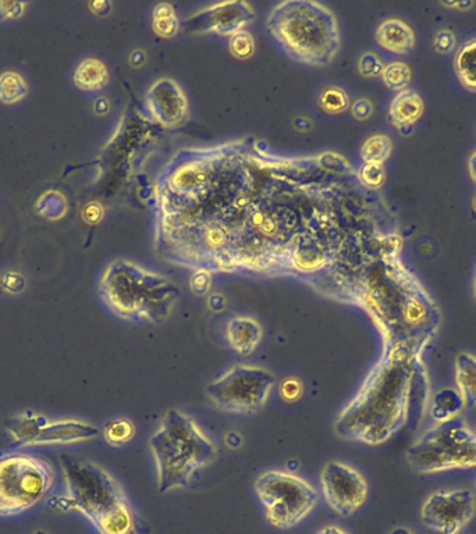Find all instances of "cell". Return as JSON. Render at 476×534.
<instances>
[{
    "label": "cell",
    "instance_id": "16",
    "mask_svg": "<svg viewBox=\"0 0 476 534\" xmlns=\"http://www.w3.org/2000/svg\"><path fill=\"white\" fill-rule=\"evenodd\" d=\"M376 42L380 48L394 55H408L417 44L415 32L406 21L400 19L383 20L376 28Z\"/></svg>",
    "mask_w": 476,
    "mask_h": 534
},
{
    "label": "cell",
    "instance_id": "24",
    "mask_svg": "<svg viewBox=\"0 0 476 534\" xmlns=\"http://www.w3.org/2000/svg\"><path fill=\"white\" fill-rule=\"evenodd\" d=\"M393 152V141L389 135L374 134L362 144L361 159L364 163L385 165Z\"/></svg>",
    "mask_w": 476,
    "mask_h": 534
},
{
    "label": "cell",
    "instance_id": "15",
    "mask_svg": "<svg viewBox=\"0 0 476 534\" xmlns=\"http://www.w3.org/2000/svg\"><path fill=\"white\" fill-rule=\"evenodd\" d=\"M225 336L230 350L241 358H247L261 345L264 329L257 319L238 315L227 320Z\"/></svg>",
    "mask_w": 476,
    "mask_h": 534
},
{
    "label": "cell",
    "instance_id": "18",
    "mask_svg": "<svg viewBox=\"0 0 476 534\" xmlns=\"http://www.w3.org/2000/svg\"><path fill=\"white\" fill-rule=\"evenodd\" d=\"M429 412L435 425L457 419L464 411L465 402L457 388H442L432 395Z\"/></svg>",
    "mask_w": 476,
    "mask_h": 534
},
{
    "label": "cell",
    "instance_id": "35",
    "mask_svg": "<svg viewBox=\"0 0 476 534\" xmlns=\"http://www.w3.org/2000/svg\"><path fill=\"white\" fill-rule=\"evenodd\" d=\"M350 110L355 120L367 121L374 115L375 106L368 98H360L351 103Z\"/></svg>",
    "mask_w": 476,
    "mask_h": 534
},
{
    "label": "cell",
    "instance_id": "2",
    "mask_svg": "<svg viewBox=\"0 0 476 534\" xmlns=\"http://www.w3.org/2000/svg\"><path fill=\"white\" fill-rule=\"evenodd\" d=\"M66 494L58 498L62 511L83 514L99 534H147L123 487L108 471L88 459L63 455Z\"/></svg>",
    "mask_w": 476,
    "mask_h": 534
},
{
    "label": "cell",
    "instance_id": "37",
    "mask_svg": "<svg viewBox=\"0 0 476 534\" xmlns=\"http://www.w3.org/2000/svg\"><path fill=\"white\" fill-rule=\"evenodd\" d=\"M27 3L0 2V20L19 17L26 9Z\"/></svg>",
    "mask_w": 476,
    "mask_h": 534
},
{
    "label": "cell",
    "instance_id": "1",
    "mask_svg": "<svg viewBox=\"0 0 476 534\" xmlns=\"http://www.w3.org/2000/svg\"><path fill=\"white\" fill-rule=\"evenodd\" d=\"M425 352L412 344H383L378 362L337 415V436L378 447L401 432L412 416L424 418L432 397Z\"/></svg>",
    "mask_w": 476,
    "mask_h": 534
},
{
    "label": "cell",
    "instance_id": "3",
    "mask_svg": "<svg viewBox=\"0 0 476 534\" xmlns=\"http://www.w3.org/2000/svg\"><path fill=\"white\" fill-rule=\"evenodd\" d=\"M148 445L155 464L156 489L161 494L186 489L219 455L218 445L197 420L177 408L162 415Z\"/></svg>",
    "mask_w": 476,
    "mask_h": 534
},
{
    "label": "cell",
    "instance_id": "19",
    "mask_svg": "<svg viewBox=\"0 0 476 534\" xmlns=\"http://www.w3.org/2000/svg\"><path fill=\"white\" fill-rule=\"evenodd\" d=\"M456 388L465 402V407L476 408V355L461 352L457 355Z\"/></svg>",
    "mask_w": 476,
    "mask_h": 534
},
{
    "label": "cell",
    "instance_id": "47",
    "mask_svg": "<svg viewBox=\"0 0 476 534\" xmlns=\"http://www.w3.org/2000/svg\"><path fill=\"white\" fill-rule=\"evenodd\" d=\"M3 294V288H2V284H0V295Z\"/></svg>",
    "mask_w": 476,
    "mask_h": 534
},
{
    "label": "cell",
    "instance_id": "7",
    "mask_svg": "<svg viewBox=\"0 0 476 534\" xmlns=\"http://www.w3.org/2000/svg\"><path fill=\"white\" fill-rule=\"evenodd\" d=\"M255 494L273 528H294L318 505V491L304 477L284 471H266L254 483Z\"/></svg>",
    "mask_w": 476,
    "mask_h": 534
},
{
    "label": "cell",
    "instance_id": "6",
    "mask_svg": "<svg viewBox=\"0 0 476 534\" xmlns=\"http://www.w3.org/2000/svg\"><path fill=\"white\" fill-rule=\"evenodd\" d=\"M407 461L422 475L476 468V432L458 418L433 425L408 448Z\"/></svg>",
    "mask_w": 476,
    "mask_h": 534
},
{
    "label": "cell",
    "instance_id": "34",
    "mask_svg": "<svg viewBox=\"0 0 476 534\" xmlns=\"http://www.w3.org/2000/svg\"><path fill=\"white\" fill-rule=\"evenodd\" d=\"M191 290L197 295H205L212 286V273L208 270H194L190 281Z\"/></svg>",
    "mask_w": 476,
    "mask_h": 534
},
{
    "label": "cell",
    "instance_id": "43",
    "mask_svg": "<svg viewBox=\"0 0 476 534\" xmlns=\"http://www.w3.org/2000/svg\"><path fill=\"white\" fill-rule=\"evenodd\" d=\"M315 534H350L347 532V530H344L343 528H340V526L337 525H328L323 526L321 530H318Z\"/></svg>",
    "mask_w": 476,
    "mask_h": 534
},
{
    "label": "cell",
    "instance_id": "28",
    "mask_svg": "<svg viewBox=\"0 0 476 534\" xmlns=\"http://www.w3.org/2000/svg\"><path fill=\"white\" fill-rule=\"evenodd\" d=\"M319 106L329 115H340L350 108V98L344 89L328 87L323 89L319 95Z\"/></svg>",
    "mask_w": 476,
    "mask_h": 534
},
{
    "label": "cell",
    "instance_id": "26",
    "mask_svg": "<svg viewBox=\"0 0 476 534\" xmlns=\"http://www.w3.org/2000/svg\"><path fill=\"white\" fill-rule=\"evenodd\" d=\"M27 92L28 85L20 74L6 71L0 76V102L13 105L26 98Z\"/></svg>",
    "mask_w": 476,
    "mask_h": 534
},
{
    "label": "cell",
    "instance_id": "45",
    "mask_svg": "<svg viewBox=\"0 0 476 534\" xmlns=\"http://www.w3.org/2000/svg\"><path fill=\"white\" fill-rule=\"evenodd\" d=\"M472 298H474V301L476 304V269H475L474 281H472Z\"/></svg>",
    "mask_w": 476,
    "mask_h": 534
},
{
    "label": "cell",
    "instance_id": "25",
    "mask_svg": "<svg viewBox=\"0 0 476 534\" xmlns=\"http://www.w3.org/2000/svg\"><path fill=\"white\" fill-rule=\"evenodd\" d=\"M134 436H136V425L130 419H112L103 427V439L112 447H122L130 443Z\"/></svg>",
    "mask_w": 476,
    "mask_h": 534
},
{
    "label": "cell",
    "instance_id": "48",
    "mask_svg": "<svg viewBox=\"0 0 476 534\" xmlns=\"http://www.w3.org/2000/svg\"><path fill=\"white\" fill-rule=\"evenodd\" d=\"M474 493L476 494V480H475V491H474Z\"/></svg>",
    "mask_w": 476,
    "mask_h": 534
},
{
    "label": "cell",
    "instance_id": "23",
    "mask_svg": "<svg viewBox=\"0 0 476 534\" xmlns=\"http://www.w3.org/2000/svg\"><path fill=\"white\" fill-rule=\"evenodd\" d=\"M152 30L163 39L174 38L180 30V20L170 3H159L152 12Z\"/></svg>",
    "mask_w": 476,
    "mask_h": 534
},
{
    "label": "cell",
    "instance_id": "11",
    "mask_svg": "<svg viewBox=\"0 0 476 534\" xmlns=\"http://www.w3.org/2000/svg\"><path fill=\"white\" fill-rule=\"evenodd\" d=\"M319 486L330 509L346 518L364 507L369 496L364 475L353 466L336 459L323 465L319 473Z\"/></svg>",
    "mask_w": 476,
    "mask_h": 534
},
{
    "label": "cell",
    "instance_id": "17",
    "mask_svg": "<svg viewBox=\"0 0 476 534\" xmlns=\"http://www.w3.org/2000/svg\"><path fill=\"white\" fill-rule=\"evenodd\" d=\"M425 112V102L422 96L414 89H406L394 96L393 101L390 102L389 116L390 123L394 127L408 128L414 126L422 119Z\"/></svg>",
    "mask_w": 476,
    "mask_h": 534
},
{
    "label": "cell",
    "instance_id": "27",
    "mask_svg": "<svg viewBox=\"0 0 476 534\" xmlns=\"http://www.w3.org/2000/svg\"><path fill=\"white\" fill-rule=\"evenodd\" d=\"M382 80L386 87L396 91H406L411 85L412 71L411 67L404 62H392L386 64L382 73Z\"/></svg>",
    "mask_w": 476,
    "mask_h": 534
},
{
    "label": "cell",
    "instance_id": "22",
    "mask_svg": "<svg viewBox=\"0 0 476 534\" xmlns=\"http://www.w3.org/2000/svg\"><path fill=\"white\" fill-rule=\"evenodd\" d=\"M454 71L460 84L468 91L476 92V38L464 42L457 49Z\"/></svg>",
    "mask_w": 476,
    "mask_h": 534
},
{
    "label": "cell",
    "instance_id": "33",
    "mask_svg": "<svg viewBox=\"0 0 476 534\" xmlns=\"http://www.w3.org/2000/svg\"><path fill=\"white\" fill-rule=\"evenodd\" d=\"M304 384L297 377H287L279 386V395L283 401L297 402L303 397Z\"/></svg>",
    "mask_w": 476,
    "mask_h": 534
},
{
    "label": "cell",
    "instance_id": "14",
    "mask_svg": "<svg viewBox=\"0 0 476 534\" xmlns=\"http://www.w3.org/2000/svg\"><path fill=\"white\" fill-rule=\"evenodd\" d=\"M98 434L97 426L83 422V420H56V422H48L42 427L41 432L35 437L30 447L83 443V441L95 439Z\"/></svg>",
    "mask_w": 476,
    "mask_h": 534
},
{
    "label": "cell",
    "instance_id": "21",
    "mask_svg": "<svg viewBox=\"0 0 476 534\" xmlns=\"http://www.w3.org/2000/svg\"><path fill=\"white\" fill-rule=\"evenodd\" d=\"M48 422L49 420L45 416L28 411L26 414L10 419L7 432L12 436L14 444L20 445V447H30L35 437L41 432L42 427Z\"/></svg>",
    "mask_w": 476,
    "mask_h": 534
},
{
    "label": "cell",
    "instance_id": "20",
    "mask_svg": "<svg viewBox=\"0 0 476 534\" xmlns=\"http://www.w3.org/2000/svg\"><path fill=\"white\" fill-rule=\"evenodd\" d=\"M73 81L81 91H101L109 83L108 67L99 59H84L74 71Z\"/></svg>",
    "mask_w": 476,
    "mask_h": 534
},
{
    "label": "cell",
    "instance_id": "4",
    "mask_svg": "<svg viewBox=\"0 0 476 534\" xmlns=\"http://www.w3.org/2000/svg\"><path fill=\"white\" fill-rule=\"evenodd\" d=\"M266 28L290 59L311 67L329 66L339 55L336 14L314 0H286L273 7Z\"/></svg>",
    "mask_w": 476,
    "mask_h": 534
},
{
    "label": "cell",
    "instance_id": "41",
    "mask_svg": "<svg viewBox=\"0 0 476 534\" xmlns=\"http://www.w3.org/2000/svg\"><path fill=\"white\" fill-rule=\"evenodd\" d=\"M467 169L472 183L476 185V149L471 152L470 158H468Z\"/></svg>",
    "mask_w": 476,
    "mask_h": 534
},
{
    "label": "cell",
    "instance_id": "9",
    "mask_svg": "<svg viewBox=\"0 0 476 534\" xmlns=\"http://www.w3.org/2000/svg\"><path fill=\"white\" fill-rule=\"evenodd\" d=\"M275 384L268 369L234 365L206 384L205 395L213 407L227 414L254 415L268 404Z\"/></svg>",
    "mask_w": 476,
    "mask_h": 534
},
{
    "label": "cell",
    "instance_id": "13",
    "mask_svg": "<svg viewBox=\"0 0 476 534\" xmlns=\"http://www.w3.org/2000/svg\"><path fill=\"white\" fill-rule=\"evenodd\" d=\"M149 115L162 126L174 128L184 124L188 116L186 92L173 78H158L145 95Z\"/></svg>",
    "mask_w": 476,
    "mask_h": 534
},
{
    "label": "cell",
    "instance_id": "38",
    "mask_svg": "<svg viewBox=\"0 0 476 534\" xmlns=\"http://www.w3.org/2000/svg\"><path fill=\"white\" fill-rule=\"evenodd\" d=\"M440 5L446 9L457 10V12H470L476 6L475 2L471 0H464V2H440Z\"/></svg>",
    "mask_w": 476,
    "mask_h": 534
},
{
    "label": "cell",
    "instance_id": "10",
    "mask_svg": "<svg viewBox=\"0 0 476 534\" xmlns=\"http://www.w3.org/2000/svg\"><path fill=\"white\" fill-rule=\"evenodd\" d=\"M476 494L468 489L438 490L425 498L419 518L439 534H458L474 519Z\"/></svg>",
    "mask_w": 476,
    "mask_h": 534
},
{
    "label": "cell",
    "instance_id": "44",
    "mask_svg": "<svg viewBox=\"0 0 476 534\" xmlns=\"http://www.w3.org/2000/svg\"><path fill=\"white\" fill-rule=\"evenodd\" d=\"M392 534H415V533L411 532V530L407 528H399V529L393 530Z\"/></svg>",
    "mask_w": 476,
    "mask_h": 534
},
{
    "label": "cell",
    "instance_id": "30",
    "mask_svg": "<svg viewBox=\"0 0 476 534\" xmlns=\"http://www.w3.org/2000/svg\"><path fill=\"white\" fill-rule=\"evenodd\" d=\"M358 177H360L361 183L369 188V190H379V188H382V185L385 184V166L374 165V163H364L360 172H358Z\"/></svg>",
    "mask_w": 476,
    "mask_h": 534
},
{
    "label": "cell",
    "instance_id": "36",
    "mask_svg": "<svg viewBox=\"0 0 476 534\" xmlns=\"http://www.w3.org/2000/svg\"><path fill=\"white\" fill-rule=\"evenodd\" d=\"M3 291H9V293L19 294L26 287V280L19 273H6L5 276L0 279Z\"/></svg>",
    "mask_w": 476,
    "mask_h": 534
},
{
    "label": "cell",
    "instance_id": "42",
    "mask_svg": "<svg viewBox=\"0 0 476 534\" xmlns=\"http://www.w3.org/2000/svg\"><path fill=\"white\" fill-rule=\"evenodd\" d=\"M91 9L92 12L101 14V16H105V14L109 13L110 10V3L109 2H94L91 3Z\"/></svg>",
    "mask_w": 476,
    "mask_h": 534
},
{
    "label": "cell",
    "instance_id": "31",
    "mask_svg": "<svg viewBox=\"0 0 476 534\" xmlns=\"http://www.w3.org/2000/svg\"><path fill=\"white\" fill-rule=\"evenodd\" d=\"M386 64L376 55L375 52L362 53L358 59V73L364 78L382 77Z\"/></svg>",
    "mask_w": 476,
    "mask_h": 534
},
{
    "label": "cell",
    "instance_id": "29",
    "mask_svg": "<svg viewBox=\"0 0 476 534\" xmlns=\"http://www.w3.org/2000/svg\"><path fill=\"white\" fill-rule=\"evenodd\" d=\"M229 51L236 59H250L255 52L254 37L245 30L237 32L236 35L230 37Z\"/></svg>",
    "mask_w": 476,
    "mask_h": 534
},
{
    "label": "cell",
    "instance_id": "12",
    "mask_svg": "<svg viewBox=\"0 0 476 534\" xmlns=\"http://www.w3.org/2000/svg\"><path fill=\"white\" fill-rule=\"evenodd\" d=\"M255 19L254 7L243 0H229L198 10L188 17V23L197 34H215L233 37L244 31Z\"/></svg>",
    "mask_w": 476,
    "mask_h": 534
},
{
    "label": "cell",
    "instance_id": "5",
    "mask_svg": "<svg viewBox=\"0 0 476 534\" xmlns=\"http://www.w3.org/2000/svg\"><path fill=\"white\" fill-rule=\"evenodd\" d=\"M99 294L120 319L152 326L172 316L180 295L168 277L126 259L106 267L99 281Z\"/></svg>",
    "mask_w": 476,
    "mask_h": 534
},
{
    "label": "cell",
    "instance_id": "46",
    "mask_svg": "<svg viewBox=\"0 0 476 534\" xmlns=\"http://www.w3.org/2000/svg\"><path fill=\"white\" fill-rule=\"evenodd\" d=\"M472 209H474V212H476V195L474 199H472Z\"/></svg>",
    "mask_w": 476,
    "mask_h": 534
},
{
    "label": "cell",
    "instance_id": "8",
    "mask_svg": "<svg viewBox=\"0 0 476 534\" xmlns=\"http://www.w3.org/2000/svg\"><path fill=\"white\" fill-rule=\"evenodd\" d=\"M55 484L52 466L24 454L0 455V516L23 514L41 503Z\"/></svg>",
    "mask_w": 476,
    "mask_h": 534
},
{
    "label": "cell",
    "instance_id": "32",
    "mask_svg": "<svg viewBox=\"0 0 476 534\" xmlns=\"http://www.w3.org/2000/svg\"><path fill=\"white\" fill-rule=\"evenodd\" d=\"M433 49L438 55L446 56L456 52L457 49V35L456 32L450 28H442L436 32L433 37Z\"/></svg>",
    "mask_w": 476,
    "mask_h": 534
},
{
    "label": "cell",
    "instance_id": "40",
    "mask_svg": "<svg viewBox=\"0 0 476 534\" xmlns=\"http://www.w3.org/2000/svg\"><path fill=\"white\" fill-rule=\"evenodd\" d=\"M147 62V53L144 51H141V49H138V51H134L131 53L130 56V64L133 67H141L142 64H145Z\"/></svg>",
    "mask_w": 476,
    "mask_h": 534
},
{
    "label": "cell",
    "instance_id": "39",
    "mask_svg": "<svg viewBox=\"0 0 476 534\" xmlns=\"http://www.w3.org/2000/svg\"><path fill=\"white\" fill-rule=\"evenodd\" d=\"M102 215V208L98 204H91L88 206L87 212H85V216L90 222H99L102 219Z\"/></svg>",
    "mask_w": 476,
    "mask_h": 534
}]
</instances>
